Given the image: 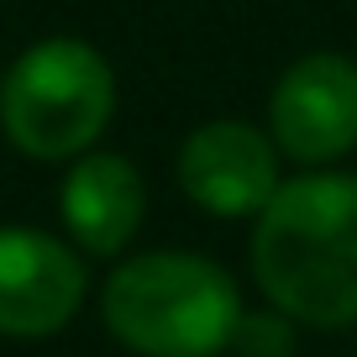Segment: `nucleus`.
Wrapping results in <instances>:
<instances>
[{
	"mask_svg": "<svg viewBox=\"0 0 357 357\" xmlns=\"http://www.w3.org/2000/svg\"><path fill=\"white\" fill-rule=\"evenodd\" d=\"M268 137L289 163L331 168L357 147V58L300 53L268 95Z\"/></svg>",
	"mask_w": 357,
	"mask_h": 357,
	"instance_id": "nucleus-4",
	"label": "nucleus"
},
{
	"mask_svg": "<svg viewBox=\"0 0 357 357\" xmlns=\"http://www.w3.org/2000/svg\"><path fill=\"white\" fill-rule=\"evenodd\" d=\"M252 279L294 326H357V174L305 168L252 221Z\"/></svg>",
	"mask_w": 357,
	"mask_h": 357,
	"instance_id": "nucleus-1",
	"label": "nucleus"
},
{
	"mask_svg": "<svg viewBox=\"0 0 357 357\" xmlns=\"http://www.w3.org/2000/svg\"><path fill=\"white\" fill-rule=\"evenodd\" d=\"M116 116V68L84 37H43L0 74V126L37 163H74Z\"/></svg>",
	"mask_w": 357,
	"mask_h": 357,
	"instance_id": "nucleus-3",
	"label": "nucleus"
},
{
	"mask_svg": "<svg viewBox=\"0 0 357 357\" xmlns=\"http://www.w3.org/2000/svg\"><path fill=\"white\" fill-rule=\"evenodd\" d=\"M174 174L195 211L215 221H257L284 184V153L273 147L268 126L215 116L184 137Z\"/></svg>",
	"mask_w": 357,
	"mask_h": 357,
	"instance_id": "nucleus-5",
	"label": "nucleus"
},
{
	"mask_svg": "<svg viewBox=\"0 0 357 357\" xmlns=\"http://www.w3.org/2000/svg\"><path fill=\"white\" fill-rule=\"evenodd\" d=\"M89 294V268L74 242L37 226H0V336H58Z\"/></svg>",
	"mask_w": 357,
	"mask_h": 357,
	"instance_id": "nucleus-6",
	"label": "nucleus"
},
{
	"mask_svg": "<svg viewBox=\"0 0 357 357\" xmlns=\"http://www.w3.org/2000/svg\"><path fill=\"white\" fill-rule=\"evenodd\" d=\"M242 289L215 257L158 247L121 257L100 284V321L137 357H221L242 321Z\"/></svg>",
	"mask_w": 357,
	"mask_h": 357,
	"instance_id": "nucleus-2",
	"label": "nucleus"
},
{
	"mask_svg": "<svg viewBox=\"0 0 357 357\" xmlns=\"http://www.w3.org/2000/svg\"><path fill=\"white\" fill-rule=\"evenodd\" d=\"M147 215V178L132 158L89 147L58 184V221L68 242L89 257H121Z\"/></svg>",
	"mask_w": 357,
	"mask_h": 357,
	"instance_id": "nucleus-7",
	"label": "nucleus"
},
{
	"mask_svg": "<svg viewBox=\"0 0 357 357\" xmlns=\"http://www.w3.org/2000/svg\"><path fill=\"white\" fill-rule=\"evenodd\" d=\"M231 352L236 357H294V321L279 315L273 305L242 310L236 336H231Z\"/></svg>",
	"mask_w": 357,
	"mask_h": 357,
	"instance_id": "nucleus-8",
	"label": "nucleus"
}]
</instances>
